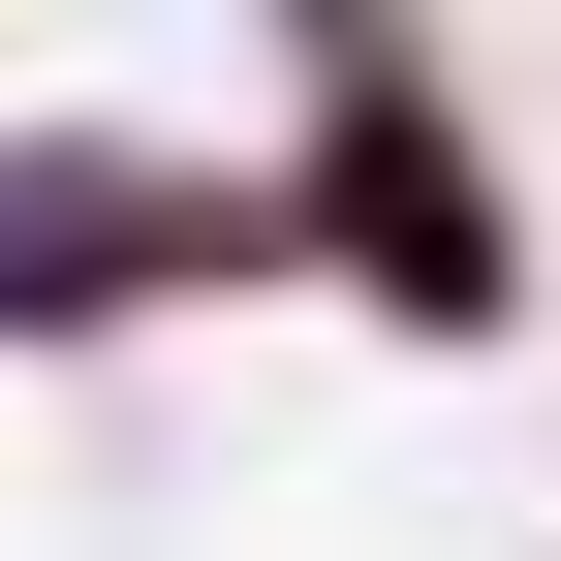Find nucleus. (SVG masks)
Segmentation results:
<instances>
[{"mask_svg":"<svg viewBox=\"0 0 561 561\" xmlns=\"http://www.w3.org/2000/svg\"><path fill=\"white\" fill-rule=\"evenodd\" d=\"M312 219L375 250L405 312H500V219H468V157H437V125H405V94H343V157H312Z\"/></svg>","mask_w":561,"mask_h":561,"instance_id":"1","label":"nucleus"}]
</instances>
